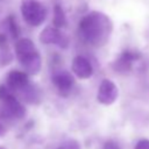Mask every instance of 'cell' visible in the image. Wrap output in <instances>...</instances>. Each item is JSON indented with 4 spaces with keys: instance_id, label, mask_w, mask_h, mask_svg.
<instances>
[{
    "instance_id": "4fadbf2b",
    "label": "cell",
    "mask_w": 149,
    "mask_h": 149,
    "mask_svg": "<svg viewBox=\"0 0 149 149\" xmlns=\"http://www.w3.org/2000/svg\"><path fill=\"white\" fill-rule=\"evenodd\" d=\"M5 24H6V28L10 35L12 38H19L20 36V27L19 24L16 23L15 21V17L13 15H9L6 17V21H5Z\"/></svg>"
},
{
    "instance_id": "ac0fdd59",
    "label": "cell",
    "mask_w": 149,
    "mask_h": 149,
    "mask_svg": "<svg viewBox=\"0 0 149 149\" xmlns=\"http://www.w3.org/2000/svg\"><path fill=\"white\" fill-rule=\"evenodd\" d=\"M0 149H3V148H0Z\"/></svg>"
},
{
    "instance_id": "52a82bcc",
    "label": "cell",
    "mask_w": 149,
    "mask_h": 149,
    "mask_svg": "<svg viewBox=\"0 0 149 149\" xmlns=\"http://www.w3.org/2000/svg\"><path fill=\"white\" fill-rule=\"evenodd\" d=\"M119 91L116 85L109 79H104L99 85L97 99L102 105H112L116 100Z\"/></svg>"
},
{
    "instance_id": "9c48e42d",
    "label": "cell",
    "mask_w": 149,
    "mask_h": 149,
    "mask_svg": "<svg viewBox=\"0 0 149 149\" xmlns=\"http://www.w3.org/2000/svg\"><path fill=\"white\" fill-rule=\"evenodd\" d=\"M71 69H72V72L74 73V76L78 77L79 79H87L93 73L92 64L84 56L74 57L71 63Z\"/></svg>"
},
{
    "instance_id": "ba28073f",
    "label": "cell",
    "mask_w": 149,
    "mask_h": 149,
    "mask_svg": "<svg viewBox=\"0 0 149 149\" xmlns=\"http://www.w3.org/2000/svg\"><path fill=\"white\" fill-rule=\"evenodd\" d=\"M30 84L28 74L24 71L12 70L6 76V86L10 90V92L20 93Z\"/></svg>"
},
{
    "instance_id": "9a60e30c",
    "label": "cell",
    "mask_w": 149,
    "mask_h": 149,
    "mask_svg": "<svg viewBox=\"0 0 149 149\" xmlns=\"http://www.w3.org/2000/svg\"><path fill=\"white\" fill-rule=\"evenodd\" d=\"M7 130H8V121L2 115H0V137H3Z\"/></svg>"
},
{
    "instance_id": "e0dca14e",
    "label": "cell",
    "mask_w": 149,
    "mask_h": 149,
    "mask_svg": "<svg viewBox=\"0 0 149 149\" xmlns=\"http://www.w3.org/2000/svg\"><path fill=\"white\" fill-rule=\"evenodd\" d=\"M134 149H149V140H147V139L140 140L136 143V146H135Z\"/></svg>"
},
{
    "instance_id": "277c9868",
    "label": "cell",
    "mask_w": 149,
    "mask_h": 149,
    "mask_svg": "<svg viewBox=\"0 0 149 149\" xmlns=\"http://www.w3.org/2000/svg\"><path fill=\"white\" fill-rule=\"evenodd\" d=\"M21 14L23 20L31 27L41 26L47 17V8L37 0H22Z\"/></svg>"
},
{
    "instance_id": "7c38bea8",
    "label": "cell",
    "mask_w": 149,
    "mask_h": 149,
    "mask_svg": "<svg viewBox=\"0 0 149 149\" xmlns=\"http://www.w3.org/2000/svg\"><path fill=\"white\" fill-rule=\"evenodd\" d=\"M52 24L56 28H63L66 24V17L63 8L59 5L54 6V16H52Z\"/></svg>"
},
{
    "instance_id": "7a4b0ae2",
    "label": "cell",
    "mask_w": 149,
    "mask_h": 149,
    "mask_svg": "<svg viewBox=\"0 0 149 149\" xmlns=\"http://www.w3.org/2000/svg\"><path fill=\"white\" fill-rule=\"evenodd\" d=\"M15 55L27 74H37L42 68V58L30 38H19L15 42Z\"/></svg>"
},
{
    "instance_id": "8992f818",
    "label": "cell",
    "mask_w": 149,
    "mask_h": 149,
    "mask_svg": "<svg viewBox=\"0 0 149 149\" xmlns=\"http://www.w3.org/2000/svg\"><path fill=\"white\" fill-rule=\"evenodd\" d=\"M51 81H52L54 86L56 87V90L58 91V93L61 95H64V97L71 92V90L74 85L73 76L66 70L55 71L51 76Z\"/></svg>"
},
{
    "instance_id": "2e32d148",
    "label": "cell",
    "mask_w": 149,
    "mask_h": 149,
    "mask_svg": "<svg viewBox=\"0 0 149 149\" xmlns=\"http://www.w3.org/2000/svg\"><path fill=\"white\" fill-rule=\"evenodd\" d=\"M102 149H120V147H119V144H118L115 141L108 140V141H106V142L104 143Z\"/></svg>"
},
{
    "instance_id": "30bf717a",
    "label": "cell",
    "mask_w": 149,
    "mask_h": 149,
    "mask_svg": "<svg viewBox=\"0 0 149 149\" xmlns=\"http://www.w3.org/2000/svg\"><path fill=\"white\" fill-rule=\"evenodd\" d=\"M135 58H136L135 54H133L130 51H126L113 63V69L118 72H127V71H129V69L132 66V62Z\"/></svg>"
},
{
    "instance_id": "6da1fadb",
    "label": "cell",
    "mask_w": 149,
    "mask_h": 149,
    "mask_svg": "<svg viewBox=\"0 0 149 149\" xmlns=\"http://www.w3.org/2000/svg\"><path fill=\"white\" fill-rule=\"evenodd\" d=\"M113 30L111 19L101 12H90L79 22V34L81 38L93 47L104 45Z\"/></svg>"
},
{
    "instance_id": "8fae6325",
    "label": "cell",
    "mask_w": 149,
    "mask_h": 149,
    "mask_svg": "<svg viewBox=\"0 0 149 149\" xmlns=\"http://www.w3.org/2000/svg\"><path fill=\"white\" fill-rule=\"evenodd\" d=\"M17 94H20L22 100H24L28 104H38L41 100V92L38 87H36L33 83H30L24 90H22Z\"/></svg>"
},
{
    "instance_id": "3957f363",
    "label": "cell",
    "mask_w": 149,
    "mask_h": 149,
    "mask_svg": "<svg viewBox=\"0 0 149 149\" xmlns=\"http://www.w3.org/2000/svg\"><path fill=\"white\" fill-rule=\"evenodd\" d=\"M0 115L8 122L20 120L26 115L24 106L6 85H0Z\"/></svg>"
},
{
    "instance_id": "5bb4252c",
    "label": "cell",
    "mask_w": 149,
    "mask_h": 149,
    "mask_svg": "<svg viewBox=\"0 0 149 149\" xmlns=\"http://www.w3.org/2000/svg\"><path fill=\"white\" fill-rule=\"evenodd\" d=\"M58 149H80V144L77 140H69L64 142Z\"/></svg>"
},
{
    "instance_id": "5b68a950",
    "label": "cell",
    "mask_w": 149,
    "mask_h": 149,
    "mask_svg": "<svg viewBox=\"0 0 149 149\" xmlns=\"http://www.w3.org/2000/svg\"><path fill=\"white\" fill-rule=\"evenodd\" d=\"M40 42L43 44H54L62 49H66L70 44V40L65 33L56 27H47L40 33Z\"/></svg>"
}]
</instances>
